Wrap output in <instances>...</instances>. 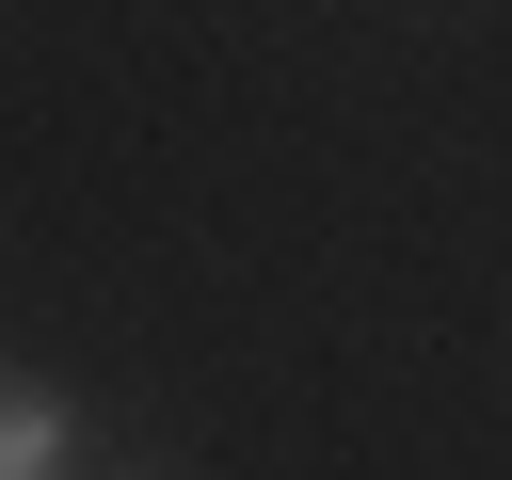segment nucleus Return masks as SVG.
I'll use <instances>...</instances> for the list:
<instances>
[{"instance_id": "f257e3e1", "label": "nucleus", "mask_w": 512, "mask_h": 480, "mask_svg": "<svg viewBox=\"0 0 512 480\" xmlns=\"http://www.w3.org/2000/svg\"><path fill=\"white\" fill-rule=\"evenodd\" d=\"M64 448H80L64 400H48V384H0V480H64Z\"/></svg>"}]
</instances>
